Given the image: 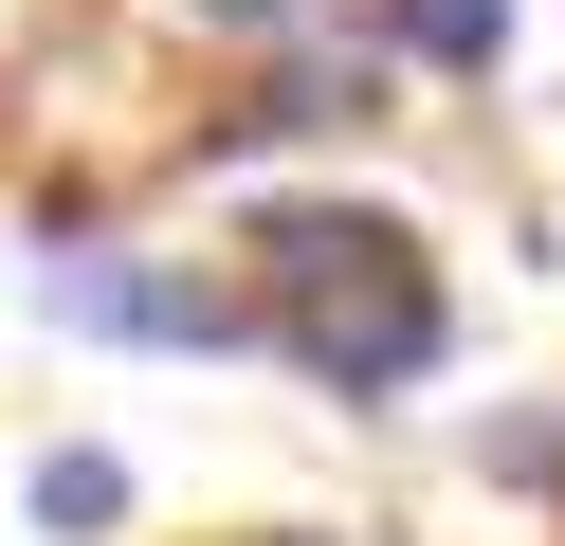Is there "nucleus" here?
<instances>
[{
	"instance_id": "1",
	"label": "nucleus",
	"mask_w": 565,
	"mask_h": 546,
	"mask_svg": "<svg viewBox=\"0 0 565 546\" xmlns=\"http://www.w3.org/2000/svg\"><path fill=\"white\" fill-rule=\"evenodd\" d=\"M237 291H256V346L347 419H383V400H419L456 364V274L402 201H256L237 218Z\"/></svg>"
},
{
	"instance_id": "2",
	"label": "nucleus",
	"mask_w": 565,
	"mask_h": 546,
	"mask_svg": "<svg viewBox=\"0 0 565 546\" xmlns=\"http://www.w3.org/2000/svg\"><path fill=\"white\" fill-rule=\"evenodd\" d=\"M38 310L74 328V346H183V364H220V346H256V291H237V255L201 274V255H147V237H38Z\"/></svg>"
},
{
	"instance_id": "3",
	"label": "nucleus",
	"mask_w": 565,
	"mask_h": 546,
	"mask_svg": "<svg viewBox=\"0 0 565 546\" xmlns=\"http://www.w3.org/2000/svg\"><path fill=\"white\" fill-rule=\"evenodd\" d=\"M402 109V55L383 36H310V55H274L237 109H183V164H256V146H347Z\"/></svg>"
},
{
	"instance_id": "4",
	"label": "nucleus",
	"mask_w": 565,
	"mask_h": 546,
	"mask_svg": "<svg viewBox=\"0 0 565 546\" xmlns=\"http://www.w3.org/2000/svg\"><path fill=\"white\" fill-rule=\"evenodd\" d=\"M19 510H38V546H110L147 492H128L110 437H38V456H19Z\"/></svg>"
},
{
	"instance_id": "5",
	"label": "nucleus",
	"mask_w": 565,
	"mask_h": 546,
	"mask_svg": "<svg viewBox=\"0 0 565 546\" xmlns=\"http://www.w3.org/2000/svg\"><path fill=\"white\" fill-rule=\"evenodd\" d=\"M383 55H402V73H492V55H511V0H383Z\"/></svg>"
},
{
	"instance_id": "6",
	"label": "nucleus",
	"mask_w": 565,
	"mask_h": 546,
	"mask_svg": "<svg viewBox=\"0 0 565 546\" xmlns=\"http://www.w3.org/2000/svg\"><path fill=\"white\" fill-rule=\"evenodd\" d=\"M475 473H492V492H565V400H511V419H475Z\"/></svg>"
},
{
	"instance_id": "7",
	"label": "nucleus",
	"mask_w": 565,
	"mask_h": 546,
	"mask_svg": "<svg viewBox=\"0 0 565 546\" xmlns=\"http://www.w3.org/2000/svg\"><path fill=\"white\" fill-rule=\"evenodd\" d=\"M164 19H201V36H310V0H164Z\"/></svg>"
},
{
	"instance_id": "8",
	"label": "nucleus",
	"mask_w": 565,
	"mask_h": 546,
	"mask_svg": "<svg viewBox=\"0 0 565 546\" xmlns=\"http://www.w3.org/2000/svg\"><path fill=\"white\" fill-rule=\"evenodd\" d=\"M256 546H329V528H256Z\"/></svg>"
}]
</instances>
